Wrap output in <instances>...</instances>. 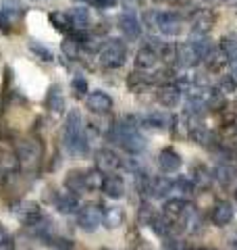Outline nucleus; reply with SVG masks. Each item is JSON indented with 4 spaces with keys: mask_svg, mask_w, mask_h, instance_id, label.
Masks as SVG:
<instances>
[{
    "mask_svg": "<svg viewBox=\"0 0 237 250\" xmlns=\"http://www.w3.org/2000/svg\"><path fill=\"white\" fill-rule=\"evenodd\" d=\"M154 21H156V27L160 29L164 36H179L181 34V17L177 13H171V11L156 13Z\"/></svg>",
    "mask_w": 237,
    "mask_h": 250,
    "instance_id": "0eeeda50",
    "label": "nucleus"
},
{
    "mask_svg": "<svg viewBox=\"0 0 237 250\" xmlns=\"http://www.w3.org/2000/svg\"><path fill=\"white\" fill-rule=\"evenodd\" d=\"M46 104H48V108H50V111H54V113H60L62 108H65V98H62V94H60V88H59V85L50 90Z\"/></svg>",
    "mask_w": 237,
    "mask_h": 250,
    "instance_id": "393cba45",
    "label": "nucleus"
},
{
    "mask_svg": "<svg viewBox=\"0 0 237 250\" xmlns=\"http://www.w3.org/2000/svg\"><path fill=\"white\" fill-rule=\"evenodd\" d=\"M169 192H173V182L169 177H154V179H150L148 194H152L154 198H164V196H169Z\"/></svg>",
    "mask_w": 237,
    "mask_h": 250,
    "instance_id": "aec40b11",
    "label": "nucleus"
},
{
    "mask_svg": "<svg viewBox=\"0 0 237 250\" xmlns=\"http://www.w3.org/2000/svg\"><path fill=\"white\" fill-rule=\"evenodd\" d=\"M31 50H34L38 57H42L44 61H52V52H50V50H46L44 46H38L36 42H31Z\"/></svg>",
    "mask_w": 237,
    "mask_h": 250,
    "instance_id": "f704fd0d",
    "label": "nucleus"
},
{
    "mask_svg": "<svg viewBox=\"0 0 237 250\" xmlns=\"http://www.w3.org/2000/svg\"><path fill=\"white\" fill-rule=\"evenodd\" d=\"M220 90L223 92H233L235 90V80L233 77H225V80L220 82Z\"/></svg>",
    "mask_w": 237,
    "mask_h": 250,
    "instance_id": "e433bc0d",
    "label": "nucleus"
},
{
    "mask_svg": "<svg viewBox=\"0 0 237 250\" xmlns=\"http://www.w3.org/2000/svg\"><path fill=\"white\" fill-rule=\"evenodd\" d=\"M220 50H223L229 59L237 57V38H233V36L220 38Z\"/></svg>",
    "mask_w": 237,
    "mask_h": 250,
    "instance_id": "c85d7f7f",
    "label": "nucleus"
},
{
    "mask_svg": "<svg viewBox=\"0 0 237 250\" xmlns=\"http://www.w3.org/2000/svg\"><path fill=\"white\" fill-rule=\"evenodd\" d=\"M71 21H73V27H79V29H85L90 25V13L88 9H83V6H79V9H73L69 13Z\"/></svg>",
    "mask_w": 237,
    "mask_h": 250,
    "instance_id": "b1692460",
    "label": "nucleus"
},
{
    "mask_svg": "<svg viewBox=\"0 0 237 250\" xmlns=\"http://www.w3.org/2000/svg\"><path fill=\"white\" fill-rule=\"evenodd\" d=\"M54 207H57L59 213L71 215V213H75V210L79 208V198L75 196V194H71V192H62V194H59V196L54 198Z\"/></svg>",
    "mask_w": 237,
    "mask_h": 250,
    "instance_id": "f3484780",
    "label": "nucleus"
},
{
    "mask_svg": "<svg viewBox=\"0 0 237 250\" xmlns=\"http://www.w3.org/2000/svg\"><path fill=\"white\" fill-rule=\"evenodd\" d=\"M11 25V19H9V15H6V11L0 13V29H6Z\"/></svg>",
    "mask_w": 237,
    "mask_h": 250,
    "instance_id": "4c0bfd02",
    "label": "nucleus"
},
{
    "mask_svg": "<svg viewBox=\"0 0 237 250\" xmlns=\"http://www.w3.org/2000/svg\"><path fill=\"white\" fill-rule=\"evenodd\" d=\"M233 75H235V77H237V59H235V61H233Z\"/></svg>",
    "mask_w": 237,
    "mask_h": 250,
    "instance_id": "ea45409f",
    "label": "nucleus"
},
{
    "mask_svg": "<svg viewBox=\"0 0 237 250\" xmlns=\"http://www.w3.org/2000/svg\"><path fill=\"white\" fill-rule=\"evenodd\" d=\"M156 62H158V52L152 48V46H144V48L138 50V54H136V67L138 69L148 71V69H152Z\"/></svg>",
    "mask_w": 237,
    "mask_h": 250,
    "instance_id": "6ab92c4d",
    "label": "nucleus"
},
{
    "mask_svg": "<svg viewBox=\"0 0 237 250\" xmlns=\"http://www.w3.org/2000/svg\"><path fill=\"white\" fill-rule=\"evenodd\" d=\"M215 179H217V182L223 186V188H227L229 184H231V169L225 167V165H218V167L215 169Z\"/></svg>",
    "mask_w": 237,
    "mask_h": 250,
    "instance_id": "7c9ffc66",
    "label": "nucleus"
},
{
    "mask_svg": "<svg viewBox=\"0 0 237 250\" xmlns=\"http://www.w3.org/2000/svg\"><path fill=\"white\" fill-rule=\"evenodd\" d=\"M127 59V46L123 40H108L100 50V62L106 69H118Z\"/></svg>",
    "mask_w": 237,
    "mask_h": 250,
    "instance_id": "7ed1b4c3",
    "label": "nucleus"
},
{
    "mask_svg": "<svg viewBox=\"0 0 237 250\" xmlns=\"http://www.w3.org/2000/svg\"><path fill=\"white\" fill-rule=\"evenodd\" d=\"M102 250H108V248H102Z\"/></svg>",
    "mask_w": 237,
    "mask_h": 250,
    "instance_id": "c03bdc74",
    "label": "nucleus"
},
{
    "mask_svg": "<svg viewBox=\"0 0 237 250\" xmlns=\"http://www.w3.org/2000/svg\"><path fill=\"white\" fill-rule=\"evenodd\" d=\"M71 88H73L77 96H83V94L88 92V83H85V80H81V77H75V80L71 82Z\"/></svg>",
    "mask_w": 237,
    "mask_h": 250,
    "instance_id": "72a5a7b5",
    "label": "nucleus"
},
{
    "mask_svg": "<svg viewBox=\"0 0 237 250\" xmlns=\"http://www.w3.org/2000/svg\"><path fill=\"white\" fill-rule=\"evenodd\" d=\"M212 182V175H208V171L204 167H196V184H200L202 188H206Z\"/></svg>",
    "mask_w": 237,
    "mask_h": 250,
    "instance_id": "473e14b6",
    "label": "nucleus"
},
{
    "mask_svg": "<svg viewBox=\"0 0 237 250\" xmlns=\"http://www.w3.org/2000/svg\"><path fill=\"white\" fill-rule=\"evenodd\" d=\"M212 223L217 225V228H225V225L231 223L233 219V205L229 200H218L215 207H212Z\"/></svg>",
    "mask_w": 237,
    "mask_h": 250,
    "instance_id": "1a4fd4ad",
    "label": "nucleus"
},
{
    "mask_svg": "<svg viewBox=\"0 0 237 250\" xmlns=\"http://www.w3.org/2000/svg\"><path fill=\"white\" fill-rule=\"evenodd\" d=\"M150 225H152V229L156 236H169V231H171V223H169V219L167 217H160V215H154V219L150 221Z\"/></svg>",
    "mask_w": 237,
    "mask_h": 250,
    "instance_id": "bb28decb",
    "label": "nucleus"
},
{
    "mask_svg": "<svg viewBox=\"0 0 237 250\" xmlns=\"http://www.w3.org/2000/svg\"><path fill=\"white\" fill-rule=\"evenodd\" d=\"M9 240H11V233L6 231V229L2 228V225H0V246H2L4 242H9Z\"/></svg>",
    "mask_w": 237,
    "mask_h": 250,
    "instance_id": "58836bf2",
    "label": "nucleus"
},
{
    "mask_svg": "<svg viewBox=\"0 0 237 250\" xmlns=\"http://www.w3.org/2000/svg\"><path fill=\"white\" fill-rule=\"evenodd\" d=\"M181 154L175 152L173 148H164V150H160V154H158V165H160V169L164 171V173H175V171L181 169Z\"/></svg>",
    "mask_w": 237,
    "mask_h": 250,
    "instance_id": "9d476101",
    "label": "nucleus"
},
{
    "mask_svg": "<svg viewBox=\"0 0 237 250\" xmlns=\"http://www.w3.org/2000/svg\"><path fill=\"white\" fill-rule=\"evenodd\" d=\"M102 215L104 210L100 205H85L77 213V225L83 231H96L98 225H102Z\"/></svg>",
    "mask_w": 237,
    "mask_h": 250,
    "instance_id": "39448f33",
    "label": "nucleus"
},
{
    "mask_svg": "<svg viewBox=\"0 0 237 250\" xmlns=\"http://www.w3.org/2000/svg\"><path fill=\"white\" fill-rule=\"evenodd\" d=\"M204 2H208V4H217V2H220V0H204Z\"/></svg>",
    "mask_w": 237,
    "mask_h": 250,
    "instance_id": "a19ab883",
    "label": "nucleus"
},
{
    "mask_svg": "<svg viewBox=\"0 0 237 250\" xmlns=\"http://www.w3.org/2000/svg\"><path fill=\"white\" fill-rule=\"evenodd\" d=\"M65 188H67V192L75 194V196L85 194L88 192V186H85V173H81V171H69L67 177H65Z\"/></svg>",
    "mask_w": 237,
    "mask_h": 250,
    "instance_id": "dca6fc26",
    "label": "nucleus"
},
{
    "mask_svg": "<svg viewBox=\"0 0 237 250\" xmlns=\"http://www.w3.org/2000/svg\"><path fill=\"white\" fill-rule=\"evenodd\" d=\"M15 215H17L23 223H27V225H31V223H36L40 217H44L42 215V210H40V207L36 205V202H21V205L15 208Z\"/></svg>",
    "mask_w": 237,
    "mask_h": 250,
    "instance_id": "2eb2a0df",
    "label": "nucleus"
},
{
    "mask_svg": "<svg viewBox=\"0 0 237 250\" xmlns=\"http://www.w3.org/2000/svg\"><path fill=\"white\" fill-rule=\"evenodd\" d=\"M189 205L183 198H171L164 202V217H173V219H183V215L187 213Z\"/></svg>",
    "mask_w": 237,
    "mask_h": 250,
    "instance_id": "4be33fe9",
    "label": "nucleus"
},
{
    "mask_svg": "<svg viewBox=\"0 0 237 250\" xmlns=\"http://www.w3.org/2000/svg\"><path fill=\"white\" fill-rule=\"evenodd\" d=\"M123 221H125L123 208H118V207H108V208H104V215H102V223H104L108 229L121 228Z\"/></svg>",
    "mask_w": 237,
    "mask_h": 250,
    "instance_id": "412c9836",
    "label": "nucleus"
},
{
    "mask_svg": "<svg viewBox=\"0 0 237 250\" xmlns=\"http://www.w3.org/2000/svg\"><path fill=\"white\" fill-rule=\"evenodd\" d=\"M110 140L117 142L118 146H123V150H127L129 154H139L146 150V138L139 134V129L131 123H115L110 127Z\"/></svg>",
    "mask_w": 237,
    "mask_h": 250,
    "instance_id": "f257e3e1",
    "label": "nucleus"
},
{
    "mask_svg": "<svg viewBox=\"0 0 237 250\" xmlns=\"http://www.w3.org/2000/svg\"><path fill=\"white\" fill-rule=\"evenodd\" d=\"M102 192H104V196L113 198V200H121L125 196V182L123 177L118 175H108L104 177V184H102Z\"/></svg>",
    "mask_w": 237,
    "mask_h": 250,
    "instance_id": "f8f14e48",
    "label": "nucleus"
},
{
    "mask_svg": "<svg viewBox=\"0 0 237 250\" xmlns=\"http://www.w3.org/2000/svg\"><path fill=\"white\" fill-rule=\"evenodd\" d=\"M192 27H194V34L206 36L208 31L215 27V15L210 11H198L192 17Z\"/></svg>",
    "mask_w": 237,
    "mask_h": 250,
    "instance_id": "4468645a",
    "label": "nucleus"
},
{
    "mask_svg": "<svg viewBox=\"0 0 237 250\" xmlns=\"http://www.w3.org/2000/svg\"><path fill=\"white\" fill-rule=\"evenodd\" d=\"M235 198H237V190H235Z\"/></svg>",
    "mask_w": 237,
    "mask_h": 250,
    "instance_id": "37998d69",
    "label": "nucleus"
},
{
    "mask_svg": "<svg viewBox=\"0 0 237 250\" xmlns=\"http://www.w3.org/2000/svg\"><path fill=\"white\" fill-rule=\"evenodd\" d=\"M85 2L96 6V9H110V6H115L118 0H85Z\"/></svg>",
    "mask_w": 237,
    "mask_h": 250,
    "instance_id": "c9c22d12",
    "label": "nucleus"
},
{
    "mask_svg": "<svg viewBox=\"0 0 237 250\" xmlns=\"http://www.w3.org/2000/svg\"><path fill=\"white\" fill-rule=\"evenodd\" d=\"M79 46H81V44H79L75 38L69 36V38H65V40H62L60 48H62V54H65L67 59H77V57H79Z\"/></svg>",
    "mask_w": 237,
    "mask_h": 250,
    "instance_id": "cd10ccee",
    "label": "nucleus"
},
{
    "mask_svg": "<svg viewBox=\"0 0 237 250\" xmlns=\"http://www.w3.org/2000/svg\"><path fill=\"white\" fill-rule=\"evenodd\" d=\"M200 250H217V248H200Z\"/></svg>",
    "mask_w": 237,
    "mask_h": 250,
    "instance_id": "79ce46f5",
    "label": "nucleus"
},
{
    "mask_svg": "<svg viewBox=\"0 0 237 250\" xmlns=\"http://www.w3.org/2000/svg\"><path fill=\"white\" fill-rule=\"evenodd\" d=\"M156 98H158V103H160L162 106L175 108L179 104V100H181V90L175 88V85H162V88L158 90Z\"/></svg>",
    "mask_w": 237,
    "mask_h": 250,
    "instance_id": "a211bd4d",
    "label": "nucleus"
},
{
    "mask_svg": "<svg viewBox=\"0 0 237 250\" xmlns=\"http://www.w3.org/2000/svg\"><path fill=\"white\" fill-rule=\"evenodd\" d=\"M206 106L210 108V111H220V108L225 106V98H223V94H218V92H210V94H208V98H206Z\"/></svg>",
    "mask_w": 237,
    "mask_h": 250,
    "instance_id": "2f4dec72",
    "label": "nucleus"
},
{
    "mask_svg": "<svg viewBox=\"0 0 237 250\" xmlns=\"http://www.w3.org/2000/svg\"><path fill=\"white\" fill-rule=\"evenodd\" d=\"M118 27H121L123 36L129 38V40H138L139 34H141V25L133 13H123L121 19H118Z\"/></svg>",
    "mask_w": 237,
    "mask_h": 250,
    "instance_id": "ddd939ff",
    "label": "nucleus"
},
{
    "mask_svg": "<svg viewBox=\"0 0 237 250\" xmlns=\"http://www.w3.org/2000/svg\"><path fill=\"white\" fill-rule=\"evenodd\" d=\"M65 144L73 154H88V136L83 129L81 115L77 111H71L65 121Z\"/></svg>",
    "mask_w": 237,
    "mask_h": 250,
    "instance_id": "f03ea898",
    "label": "nucleus"
},
{
    "mask_svg": "<svg viewBox=\"0 0 237 250\" xmlns=\"http://www.w3.org/2000/svg\"><path fill=\"white\" fill-rule=\"evenodd\" d=\"M17 159L25 171H36L42 163V146L36 140H23L17 146Z\"/></svg>",
    "mask_w": 237,
    "mask_h": 250,
    "instance_id": "20e7f679",
    "label": "nucleus"
},
{
    "mask_svg": "<svg viewBox=\"0 0 237 250\" xmlns=\"http://www.w3.org/2000/svg\"><path fill=\"white\" fill-rule=\"evenodd\" d=\"M48 19L52 23V27L62 31V34H67V31L73 29V21H71V17H69L67 13H50Z\"/></svg>",
    "mask_w": 237,
    "mask_h": 250,
    "instance_id": "5701e85b",
    "label": "nucleus"
},
{
    "mask_svg": "<svg viewBox=\"0 0 237 250\" xmlns=\"http://www.w3.org/2000/svg\"><path fill=\"white\" fill-rule=\"evenodd\" d=\"M85 106H88L92 113H96V115H106V113L113 111V98H110L106 92L96 90V92L88 94V98H85Z\"/></svg>",
    "mask_w": 237,
    "mask_h": 250,
    "instance_id": "6e6552de",
    "label": "nucleus"
},
{
    "mask_svg": "<svg viewBox=\"0 0 237 250\" xmlns=\"http://www.w3.org/2000/svg\"><path fill=\"white\" fill-rule=\"evenodd\" d=\"M177 65L179 67H185V69H189V67H194V65H198L202 59L198 57V52H196V48L192 46V42H183V44H179L177 46Z\"/></svg>",
    "mask_w": 237,
    "mask_h": 250,
    "instance_id": "9b49d317",
    "label": "nucleus"
},
{
    "mask_svg": "<svg viewBox=\"0 0 237 250\" xmlns=\"http://www.w3.org/2000/svg\"><path fill=\"white\" fill-rule=\"evenodd\" d=\"M102 184H104V173L98 169H92L85 173V186H88V192L90 190H102Z\"/></svg>",
    "mask_w": 237,
    "mask_h": 250,
    "instance_id": "a878e982",
    "label": "nucleus"
},
{
    "mask_svg": "<svg viewBox=\"0 0 237 250\" xmlns=\"http://www.w3.org/2000/svg\"><path fill=\"white\" fill-rule=\"evenodd\" d=\"M94 163H96V169L102 171L104 175H113L115 171L121 169V159L117 156V152H113L110 148H100L94 156Z\"/></svg>",
    "mask_w": 237,
    "mask_h": 250,
    "instance_id": "423d86ee",
    "label": "nucleus"
},
{
    "mask_svg": "<svg viewBox=\"0 0 237 250\" xmlns=\"http://www.w3.org/2000/svg\"><path fill=\"white\" fill-rule=\"evenodd\" d=\"M150 82H152V80H148L146 75L133 73V75L129 77V80H127V85H129V88H131L133 92H139V90H144V88H146V85H148Z\"/></svg>",
    "mask_w": 237,
    "mask_h": 250,
    "instance_id": "c756f323",
    "label": "nucleus"
}]
</instances>
